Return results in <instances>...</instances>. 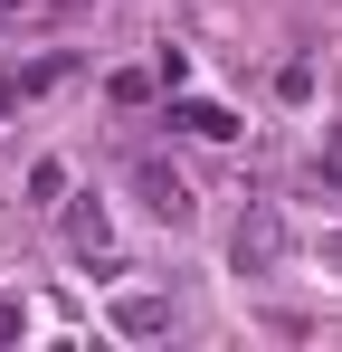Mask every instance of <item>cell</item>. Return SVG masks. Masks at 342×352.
<instances>
[{"mask_svg": "<svg viewBox=\"0 0 342 352\" xmlns=\"http://www.w3.org/2000/svg\"><path fill=\"white\" fill-rule=\"evenodd\" d=\"M276 257H285V219H276V210H247V219H238V267L266 276Z\"/></svg>", "mask_w": 342, "mask_h": 352, "instance_id": "obj_1", "label": "cell"}, {"mask_svg": "<svg viewBox=\"0 0 342 352\" xmlns=\"http://www.w3.org/2000/svg\"><path fill=\"white\" fill-rule=\"evenodd\" d=\"M143 210H152V219H190V181L162 172V162H143Z\"/></svg>", "mask_w": 342, "mask_h": 352, "instance_id": "obj_2", "label": "cell"}]
</instances>
